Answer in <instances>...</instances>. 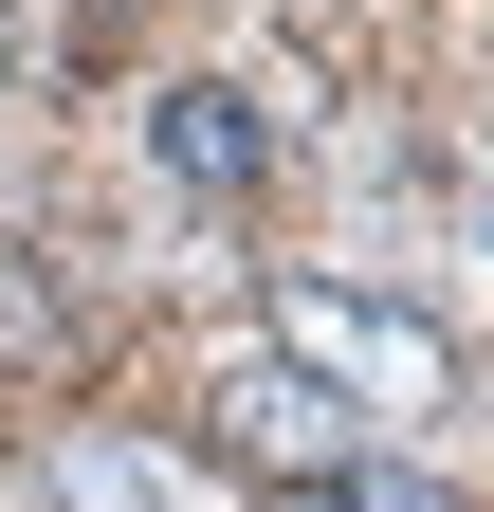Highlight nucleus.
<instances>
[{
	"label": "nucleus",
	"mask_w": 494,
	"mask_h": 512,
	"mask_svg": "<svg viewBox=\"0 0 494 512\" xmlns=\"http://www.w3.org/2000/svg\"><path fill=\"white\" fill-rule=\"evenodd\" d=\"M257 348H293L348 421H440V403H458V348L421 330L403 293H348V275H275V293H257Z\"/></svg>",
	"instance_id": "f257e3e1"
},
{
	"label": "nucleus",
	"mask_w": 494,
	"mask_h": 512,
	"mask_svg": "<svg viewBox=\"0 0 494 512\" xmlns=\"http://www.w3.org/2000/svg\"><path fill=\"white\" fill-rule=\"evenodd\" d=\"M220 458H257V476H293V494H330V476L366 458V421H348L293 348H238V366H220Z\"/></svg>",
	"instance_id": "f03ea898"
},
{
	"label": "nucleus",
	"mask_w": 494,
	"mask_h": 512,
	"mask_svg": "<svg viewBox=\"0 0 494 512\" xmlns=\"http://www.w3.org/2000/svg\"><path fill=\"white\" fill-rule=\"evenodd\" d=\"M147 147L202 183V202H238V183L275 165V128H257V92H220V74H202V92H165V110H147Z\"/></svg>",
	"instance_id": "7ed1b4c3"
},
{
	"label": "nucleus",
	"mask_w": 494,
	"mask_h": 512,
	"mask_svg": "<svg viewBox=\"0 0 494 512\" xmlns=\"http://www.w3.org/2000/svg\"><path fill=\"white\" fill-rule=\"evenodd\" d=\"M55 494H74V512H202L147 439H55Z\"/></svg>",
	"instance_id": "20e7f679"
},
{
	"label": "nucleus",
	"mask_w": 494,
	"mask_h": 512,
	"mask_svg": "<svg viewBox=\"0 0 494 512\" xmlns=\"http://www.w3.org/2000/svg\"><path fill=\"white\" fill-rule=\"evenodd\" d=\"M0 366H55V293L19 275V256H0Z\"/></svg>",
	"instance_id": "39448f33"
},
{
	"label": "nucleus",
	"mask_w": 494,
	"mask_h": 512,
	"mask_svg": "<svg viewBox=\"0 0 494 512\" xmlns=\"http://www.w3.org/2000/svg\"><path fill=\"white\" fill-rule=\"evenodd\" d=\"M476 256H494V183H476Z\"/></svg>",
	"instance_id": "423d86ee"
},
{
	"label": "nucleus",
	"mask_w": 494,
	"mask_h": 512,
	"mask_svg": "<svg viewBox=\"0 0 494 512\" xmlns=\"http://www.w3.org/2000/svg\"><path fill=\"white\" fill-rule=\"evenodd\" d=\"M92 19H110V0H92Z\"/></svg>",
	"instance_id": "0eeeda50"
}]
</instances>
